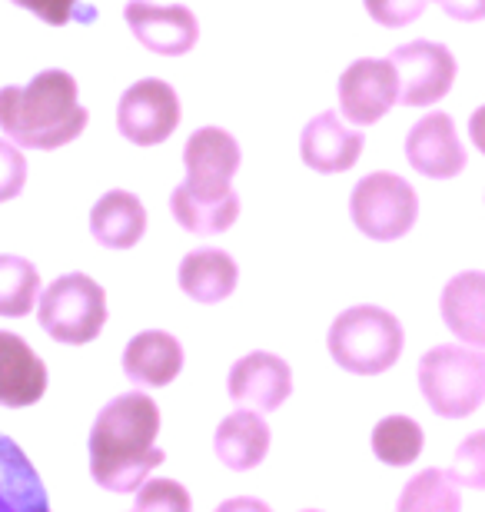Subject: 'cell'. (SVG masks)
Segmentation results:
<instances>
[{"mask_svg": "<svg viewBox=\"0 0 485 512\" xmlns=\"http://www.w3.org/2000/svg\"><path fill=\"white\" fill-rule=\"evenodd\" d=\"M160 409L147 393H123L110 399L90 429V473L100 489L137 493L167 453L157 446Z\"/></svg>", "mask_w": 485, "mask_h": 512, "instance_id": "obj_1", "label": "cell"}, {"mask_svg": "<svg viewBox=\"0 0 485 512\" xmlns=\"http://www.w3.org/2000/svg\"><path fill=\"white\" fill-rule=\"evenodd\" d=\"M90 114L67 70H40L27 87L0 90V130L17 147L57 150L87 130Z\"/></svg>", "mask_w": 485, "mask_h": 512, "instance_id": "obj_2", "label": "cell"}, {"mask_svg": "<svg viewBox=\"0 0 485 512\" xmlns=\"http://www.w3.org/2000/svg\"><path fill=\"white\" fill-rule=\"evenodd\" d=\"M326 346L339 370L353 376H379L399 363L406 333H402V323L383 306L359 303L336 316L329 326Z\"/></svg>", "mask_w": 485, "mask_h": 512, "instance_id": "obj_3", "label": "cell"}, {"mask_svg": "<svg viewBox=\"0 0 485 512\" xmlns=\"http://www.w3.org/2000/svg\"><path fill=\"white\" fill-rule=\"evenodd\" d=\"M419 393L442 419H466L485 399V350L442 343L422 353Z\"/></svg>", "mask_w": 485, "mask_h": 512, "instance_id": "obj_4", "label": "cell"}, {"mask_svg": "<svg viewBox=\"0 0 485 512\" xmlns=\"http://www.w3.org/2000/svg\"><path fill=\"white\" fill-rule=\"evenodd\" d=\"M37 320L50 340L64 346L94 343L107 323V293L87 273L57 276L54 283L40 293Z\"/></svg>", "mask_w": 485, "mask_h": 512, "instance_id": "obj_5", "label": "cell"}, {"mask_svg": "<svg viewBox=\"0 0 485 512\" xmlns=\"http://www.w3.org/2000/svg\"><path fill=\"white\" fill-rule=\"evenodd\" d=\"M349 217L356 230L376 243H392L416 227L419 217V197L409 180L399 173L379 170L369 173L353 187L349 197Z\"/></svg>", "mask_w": 485, "mask_h": 512, "instance_id": "obj_6", "label": "cell"}, {"mask_svg": "<svg viewBox=\"0 0 485 512\" xmlns=\"http://www.w3.org/2000/svg\"><path fill=\"white\" fill-rule=\"evenodd\" d=\"M180 127V97L167 80L147 77L123 90L117 104V130L123 140L137 147H157L170 140L173 130Z\"/></svg>", "mask_w": 485, "mask_h": 512, "instance_id": "obj_7", "label": "cell"}, {"mask_svg": "<svg viewBox=\"0 0 485 512\" xmlns=\"http://www.w3.org/2000/svg\"><path fill=\"white\" fill-rule=\"evenodd\" d=\"M392 67L399 77V100L406 107H432L456 84L459 64L452 50L436 40H409L392 50Z\"/></svg>", "mask_w": 485, "mask_h": 512, "instance_id": "obj_8", "label": "cell"}, {"mask_svg": "<svg viewBox=\"0 0 485 512\" xmlns=\"http://www.w3.org/2000/svg\"><path fill=\"white\" fill-rule=\"evenodd\" d=\"M339 110L353 127H373L399 104V77L392 60L363 57L339 74Z\"/></svg>", "mask_w": 485, "mask_h": 512, "instance_id": "obj_9", "label": "cell"}, {"mask_svg": "<svg viewBox=\"0 0 485 512\" xmlns=\"http://www.w3.org/2000/svg\"><path fill=\"white\" fill-rule=\"evenodd\" d=\"M130 34L140 40L150 54L183 57L200 40V20L183 4H150V0H130L123 7Z\"/></svg>", "mask_w": 485, "mask_h": 512, "instance_id": "obj_10", "label": "cell"}, {"mask_svg": "<svg viewBox=\"0 0 485 512\" xmlns=\"http://www.w3.org/2000/svg\"><path fill=\"white\" fill-rule=\"evenodd\" d=\"M226 389H230V399L236 406L273 413V409H280L293 393V370L283 356L256 350L233 363Z\"/></svg>", "mask_w": 485, "mask_h": 512, "instance_id": "obj_11", "label": "cell"}, {"mask_svg": "<svg viewBox=\"0 0 485 512\" xmlns=\"http://www.w3.org/2000/svg\"><path fill=\"white\" fill-rule=\"evenodd\" d=\"M409 167L429 180H452L466 170V147L459 140V130L449 114H426L406 137Z\"/></svg>", "mask_w": 485, "mask_h": 512, "instance_id": "obj_12", "label": "cell"}, {"mask_svg": "<svg viewBox=\"0 0 485 512\" xmlns=\"http://www.w3.org/2000/svg\"><path fill=\"white\" fill-rule=\"evenodd\" d=\"M243 163L240 143L223 127H200L183 147V167H187V187L203 190H230L233 177Z\"/></svg>", "mask_w": 485, "mask_h": 512, "instance_id": "obj_13", "label": "cell"}, {"mask_svg": "<svg viewBox=\"0 0 485 512\" xmlns=\"http://www.w3.org/2000/svg\"><path fill=\"white\" fill-rule=\"evenodd\" d=\"M359 153H363V133L356 127H346L333 110L316 114L299 137V157L316 173L353 170L359 163Z\"/></svg>", "mask_w": 485, "mask_h": 512, "instance_id": "obj_14", "label": "cell"}, {"mask_svg": "<svg viewBox=\"0 0 485 512\" xmlns=\"http://www.w3.org/2000/svg\"><path fill=\"white\" fill-rule=\"evenodd\" d=\"M47 393V363L17 333L0 330V406L24 409Z\"/></svg>", "mask_w": 485, "mask_h": 512, "instance_id": "obj_15", "label": "cell"}, {"mask_svg": "<svg viewBox=\"0 0 485 512\" xmlns=\"http://www.w3.org/2000/svg\"><path fill=\"white\" fill-rule=\"evenodd\" d=\"M270 443V426L263 423L260 409L250 406H240L236 413H230L213 433V453L233 473H246V469L260 466L270 453Z\"/></svg>", "mask_w": 485, "mask_h": 512, "instance_id": "obj_16", "label": "cell"}, {"mask_svg": "<svg viewBox=\"0 0 485 512\" xmlns=\"http://www.w3.org/2000/svg\"><path fill=\"white\" fill-rule=\"evenodd\" d=\"M183 370V346L167 330H143L123 350V373L130 383L163 389Z\"/></svg>", "mask_w": 485, "mask_h": 512, "instance_id": "obj_17", "label": "cell"}, {"mask_svg": "<svg viewBox=\"0 0 485 512\" xmlns=\"http://www.w3.org/2000/svg\"><path fill=\"white\" fill-rule=\"evenodd\" d=\"M439 313L446 330L459 343L485 350V273L466 270L456 273L442 290Z\"/></svg>", "mask_w": 485, "mask_h": 512, "instance_id": "obj_18", "label": "cell"}, {"mask_svg": "<svg viewBox=\"0 0 485 512\" xmlns=\"http://www.w3.org/2000/svg\"><path fill=\"white\" fill-rule=\"evenodd\" d=\"M173 220L183 230L196 233V237H216L226 233L240 217V197L236 190H203V187H187L180 183L170 197Z\"/></svg>", "mask_w": 485, "mask_h": 512, "instance_id": "obj_19", "label": "cell"}, {"mask_svg": "<svg viewBox=\"0 0 485 512\" xmlns=\"http://www.w3.org/2000/svg\"><path fill=\"white\" fill-rule=\"evenodd\" d=\"M177 280H180V290L187 293L193 303L213 306V303H223L226 296H233L236 283H240V266H236V260L226 250L203 247L183 256Z\"/></svg>", "mask_w": 485, "mask_h": 512, "instance_id": "obj_20", "label": "cell"}, {"mask_svg": "<svg viewBox=\"0 0 485 512\" xmlns=\"http://www.w3.org/2000/svg\"><path fill=\"white\" fill-rule=\"evenodd\" d=\"M90 233L107 250H130L147 233V210L130 190H110L90 210Z\"/></svg>", "mask_w": 485, "mask_h": 512, "instance_id": "obj_21", "label": "cell"}, {"mask_svg": "<svg viewBox=\"0 0 485 512\" xmlns=\"http://www.w3.org/2000/svg\"><path fill=\"white\" fill-rule=\"evenodd\" d=\"M50 506L34 463L14 439L0 433V512H44Z\"/></svg>", "mask_w": 485, "mask_h": 512, "instance_id": "obj_22", "label": "cell"}, {"mask_svg": "<svg viewBox=\"0 0 485 512\" xmlns=\"http://www.w3.org/2000/svg\"><path fill=\"white\" fill-rule=\"evenodd\" d=\"M40 300V270L24 256L0 253V316H27Z\"/></svg>", "mask_w": 485, "mask_h": 512, "instance_id": "obj_23", "label": "cell"}, {"mask_svg": "<svg viewBox=\"0 0 485 512\" xmlns=\"http://www.w3.org/2000/svg\"><path fill=\"white\" fill-rule=\"evenodd\" d=\"M422 446H426V436L412 416H386L373 429V453L386 466H412L422 456Z\"/></svg>", "mask_w": 485, "mask_h": 512, "instance_id": "obj_24", "label": "cell"}, {"mask_svg": "<svg viewBox=\"0 0 485 512\" xmlns=\"http://www.w3.org/2000/svg\"><path fill=\"white\" fill-rule=\"evenodd\" d=\"M462 493L456 476L446 469H422L419 476L409 479V486L402 489L399 509H459Z\"/></svg>", "mask_w": 485, "mask_h": 512, "instance_id": "obj_25", "label": "cell"}, {"mask_svg": "<svg viewBox=\"0 0 485 512\" xmlns=\"http://www.w3.org/2000/svg\"><path fill=\"white\" fill-rule=\"evenodd\" d=\"M452 476H456L459 486L469 489H485V429L482 433H472L459 443L456 456H452Z\"/></svg>", "mask_w": 485, "mask_h": 512, "instance_id": "obj_26", "label": "cell"}, {"mask_svg": "<svg viewBox=\"0 0 485 512\" xmlns=\"http://www.w3.org/2000/svg\"><path fill=\"white\" fill-rule=\"evenodd\" d=\"M193 499L177 479H143L137 489V509H190Z\"/></svg>", "mask_w": 485, "mask_h": 512, "instance_id": "obj_27", "label": "cell"}, {"mask_svg": "<svg viewBox=\"0 0 485 512\" xmlns=\"http://www.w3.org/2000/svg\"><path fill=\"white\" fill-rule=\"evenodd\" d=\"M27 187V160L14 140H0V203L17 200Z\"/></svg>", "mask_w": 485, "mask_h": 512, "instance_id": "obj_28", "label": "cell"}, {"mask_svg": "<svg viewBox=\"0 0 485 512\" xmlns=\"http://www.w3.org/2000/svg\"><path fill=\"white\" fill-rule=\"evenodd\" d=\"M429 0H363L366 14L376 20L379 27H409L412 20L422 17V10H426Z\"/></svg>", "mask_w": 485, "mask_h": 512, "instance_id": "obj_29", "label": "cell"}, {"mask_svg": "<svg viewBox=\"0 0 485 512\" xmlns=\"http://www.w3.org/2000/svg\"><path fill=\"white\" fill-rule=\"evenodd\" d=\"M20 10H30L50 27H64L74 17H80V0H10Z\"/></svg>", "mask_w": 485, "mask_h": 512, "instance_id": "obj_30", "label": "cell"}, {"mask_svg": "<svg viewBox=\"0 0 485 512\" xmlns=\"http://www.w3.org/2000/svg\"><path fill=\"white\" fill-rule=\"evenodd\" d=\"M439 10L459 24H479L485 20V0H436Z\"/></svg>", "mask_w": 485, "mask_h": 512, "instance_id": "obj_31", "label": "cell"}, {"mask_svg": "<svg viewBox=\"0 0 485 512\" xmlns=\"http://www.w3.org/2000/svg\"><path fill=\"white\" fill-rule=\"evenodd\" d=\"M469 137H472V143H476V150L485 157V104L479 110H472V117H469Z\"/></svg>", "mask_w": 485, "mask_h": 512, "instance_id": "obj_32", "label": "cell"}]
</instances>
